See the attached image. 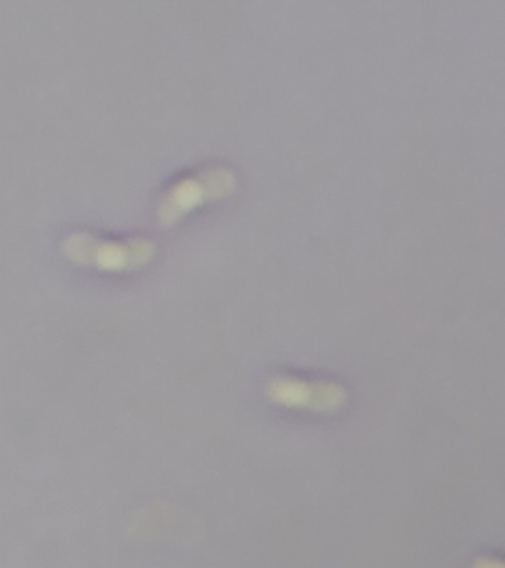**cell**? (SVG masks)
<instances>
[{"label":"cell","instance_id":"2","mask_svg":"<svg viewBox=\"0 0 505 568\" xmlns=\"http://www.w3.org/2000/svg\"><path fill=\"white\" fill-rule=\"evenodd\" d=\"M268 398L288 408L334 413L345 402V392L335 383L305 382L294 377H276L267 388Z\"/></svg>","mask_w":505,"mask_h":568},{"label":"cell","instance_id":"1","mask_svg":"<svg viewBox=\"0 0 505 568\" xmlns=\"http://www.w3.org/2000/svg\"><path fill=\"white\" fill-rule=\"evenodd\" d=\"M65 252L74 262L94 265L110 271H126L148 262L153 255V246L142 240L114 244L82 234L69 238Z\"/></svg>","mask_w":505,"mask_h":568}]
</instances>
